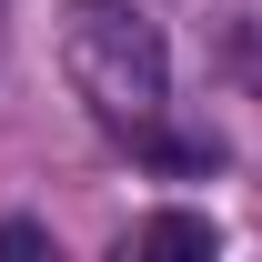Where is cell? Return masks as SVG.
Wrapping results in <instances>:
<instances>
[{
    "label": "cell",
    "mask_w": 262,
    "mask_h": 262,
    "mask_svg": "<svg viewBox=\"0 0 262 262\" xmlns=\"http://www.w3.org/2000/svg\"><path fill=\"white\" fill-rule=\"evenodd\" d=\"M61 71L71 91L91 101L101 131H162L171 111V40L141 0H71L61 10Z\"/></svg>",
    "instance_id": "obj_1"
},
{
    "label": "cell",
    "mask_w": 262,
    "mask_h": 262,
    "mask_svg": "<svg viewBox=\"0 0 262 262\" xmlns=\"http://www.w3.org/2000/svg\"><path fill=\"white\" fill-rule=\"evenodd\" d=\"M141 252H222V222L212 212H151L141 222Z\"/></svg>",
    "instance_id": "obj_2"
},
{
    "label": "cell",
    "mask_w": 262,
    "mask_h": 262,
    "mask_svg": "<svg viewBox=\"0 0 262 262\" xmlns=\"http://www.w3.org/2000/svg\"><path fill=\"white\" fill-rule=\"evenodd\" d=\"M232 71H242V81L262 91V0L242 10V20H232Z\"/></svg>",
    "instance_id": "obj_3"
},
{
    "label": "cell",
    "mask_w": 262,
    "mask_h": 262,
    "mask_svg": "<svg viewBox=\"0 0 262 262\" xmlns=\"http://www.w3.org/2000/svg\"><path fill=\"white\" fill-rule=\"evenodd\" d=\"M0 252H10V262H31V252H51V232H40L31 212H10V222H0Z\"/></svg>",
    "instance_id": "obj_4"
}]
</instances>
